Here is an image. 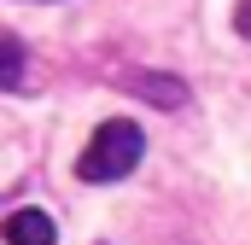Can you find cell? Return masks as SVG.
Returning <instances> with one entry per match:
<instances>
[{
    "label": "cell",
    "mask_w": 251,
    "mask_h": 245,
    "mask_svg": "<svg viewBox=\"0 0 251 245\" xmlns=\"http://www.w3.org/2000/svg\"><path fill=\"white\" fill-rule=\"evenodd\" d=\"M134 94H146L158 111H176L181 99H187V82H176V76H152V70H140L134 76Z\"/></svg>",
    "instance_id": "obj_3"
},
{
    "label": "cell",
    "mask_w": 251,
    "mask_h": 245,
    "mask_svg": "<svg viewBox=\"0 0 251 245\" xmlns=\"http://www.w3.org/2000/svg\"><path fill=\"white\" fill-rule=\"evenodd\" d=\"M234 29L251 41V0H240V6H234Z\"/></svg>",
    "instance_id": "obj_5"
},
{
    "label": "cell",
    "mask_w": 251,
    "mask_h": 245,
    "mask_svg": "<svg viewBox=\"0 0 251 245\" xmlns=\"http://www.w3.org/2000/svg\"><path fill=\"white\" fill-rule=\"evenodd\" d=\"M0 59H6L0 82H6V88H18V70H24V47H18V35H6V41H0Z\"/></svg>",
    "instance_id": "obj_4"
},
{
    "label": "cell",
    "mask_w": 251,
    "mask_h": 245,
    "mask_svg": "<svg viewBox=\"0 0 251 245\" xmlns=\"http://www.w3.org/2000/svg\"><path fill=\"white\" fill-rule=\"evenodd\" d=\"M140 152H146V134H140L134 122L111 117V122H100V128H94L88 152L76 158V175H82V181H94V187H105V181H123L128 170L140 164Z\"/></svg>",
    "instance_id": "obj_1"
},
{
    "label": "cell",
    "mask_w": 251,
    "mask_h": 245,
    "mask_svg": "<svg viewBox=\"0 0 251 245\" xmlns=\"http://www.w3.org/2000/svg\"><path fill=\"white\" fill-rule=\"evenodd\" d=\"M6 245H59V228L47 210H12L6 216Z\"/></svg>",
    "instance_id": "obj_2"
}]
</instances>
